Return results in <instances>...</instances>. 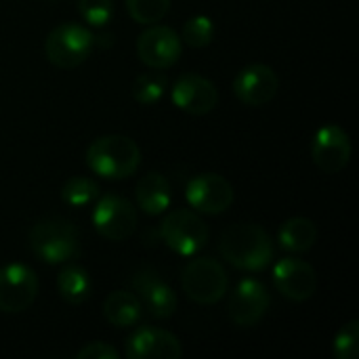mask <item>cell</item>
<instances>
[{
	"label": "cell",
	"instance_id": "6da1fadb",
	"mask_svg": "<svg viewBox=\"0 0 359 359\" xmlns=\"http://www.w3.org/2000/svg\"><path fill=\"white\" fill-rule=\"evenodd\" d=\"M219 250L229 265L244 271H263L271 265L276 248L271 236L255 223H236L221 236Z\"/></svg>",
	"mask_w": 359,
	"mask_h": 359
},
{
	"label": "cell",
	"instance_id": "7a4b0ae2",
	"mask_svg": "<svg viewBox=\"0 0 359 359\" xmlns=\"http://www.w3.org/2000/svg\"><path fill=\"white\" fill-rule=\"evenodd\" d=\"M86 164L95 175L103 179H128L137 172L141 164V149L130 137L105 135L88 145Z\"/></svg>",
	"mask_w": 359,
	"mask_h": 359
},
{
	"label": "cell",
	"instance_id": "3957f363",
	"mask_svg": "<svg viewBox=\"0 0 359 359\" xmlns=\"http://www.w3.org/2000/svg\"><path fill=\"white\" fill-rule=\"evenodd\" d=\"M29 248L48 265L67 263L80 255V233L63 217H44L29 231Z\"/></svg>",
	"mask_w": 359,
	"mask_h": 359
},
{
	"label": "cell",
	"instance_id": "277c9868",
	"mask_svg": "<svg viewBox=\"0 0 359 359\" xmlns=\"http://www.w3.org/2000/svg\"><path fill=\"white\" fill-rule=\"evenodd\" d=\"M95 34L80 23H61L44 40L46 59L59 69H74L90 57Z\"/></svg>",
	"mask_w": 359,
	"mask_h": 359
},
{
	"label": "cell",
	"instance_id": "5b68a950",
	"mask_svg": "<svg viewBox=\"0 0 359 359\" xmlns=\"http://www.w3.org/2000/svg\"><path fill=\"white\" fill-rule=\"evenodd\" d=\"M181 284L189 301L198 305H215L225 297L229 278L219 261L200 257L187 263V267L183 269Z\"/></svg>",
	"mask_w": 359,
	"mask_h": 359
},
{
	"label": "cell",
	"instance_id": "8992f818",
	"mask_svg": "<svg viewBox=\"0 0 359 359\" xmlns=\"http://www.w3.org/2000/svg\"><path fill=\"white\" fill-rule=\"evenodd\" d=\"M160 238L172 252L194 257L208 242V225L194 210H172L160 225Z\"/></svg>",
	"mask_w": 359,
	"mask_h": 359
},
{
	"label": "cell",
	"instance_id": "52a82bcc",
	"mask_svg": "<svg viewBox=\"0 0 359 359\" xmlns=\"http://www.w3.org/2000/svg\"><path fill=\"white\" fill-rule=\"evenodd\" d=\"M97 233L109 242H122L137 229V208L122 196H103L93 210Z\"/></svg>",
	"mask_w": 359,
	"mask_h": 359
},
{
	"label": "cell",
	"instance_id": "ba28073f",
	"mask_svg": "<svg viewBox=\"0 0 359 359\" xmlns=\"http://www.w3.org/2000/svg\"><path fill=\"white\" fill-rule=\"evenodd\" d=\"M38 297V276L21 263H11L0 269V311L21 313L32 307Z\"/></svg>",
	"mask_w": 359,
	"mask_h": 359
},
{
	"label": "cell",
	"instance_id": "9c48e42d",
	"mask_svg": "<svg viewBox=\"0 0 359 359\" xmlns=\"http://www.w3.org/2000/svg\"><path fill=\"white\" fill-rule=\"evenodd\" d=\"M181 53H183V40L168 25L151 23L137 38V55L147 67L154 69L172 67L179 61Z\"/></svg>",
	"mask_w": 359,
	"mask_h": 359
},
{
	"label": "cell",
	"instance_id": "30bf717a",
	"mask_svg": "<svg viewBox=\"0 0 359 359\" xmlns=\"http://www.w3.org/2000/svg\"><path fill=\"white\" fill-rule=\"evenodd\" d=\"M185 198L191 208L204 215H221L231 208L236 194L225 177L217 172H200L187 183Z\"/></svg>",
	"mask_w": 359,
	"mask_h": 359
},
{
	"label": "cell",
	"instance_id": "8fae6325",
	"mask_svg": "<svg viewBox=\"0 0 359 359\" xmlns=\"http://www.w3.org/2000/svg\"><path fill=\"white\" fill-rule=\"evenodd\" d=\"M271 307V294L259 280H242L229 297V320L240 328H250L263 320Z\"/></svg>",
	"mask_w": 359,
	"mask_h": 359
},
{
	"label": "cell",
	"instance_id": "7c38bea8",
	"mask_svg": "<svg viewBox=\"0 0 359 359\" xmlns=\"http://www.w3.org/2000/svg\"><path fill=\"white\" fill-rule=\"evenodd\" d=\"M130 286L135 290V297L143 305V311H147L149 316H154L158 320H168V318L175 316V311H177V294L158 276V271H154L149 267L139 269L133 276Z\"/></svg>",
	"mask_w": 359,
	"mask_h": 359
},
{
	"label": "cell",
	"instance_id": "4fadbf2b",
	"mask_svg": "<svg viewBox=\"0 0 359 359\" xmlns=\"http://www.w3.org/2000/svg\"><path fill=\"white\" fill-rule=\"evenodd\" d=\"M273 284L278 292L294 303L309 301L316 294L318 288V276L313 265H309L303 259L288 257L280 259L273 267Z\"/></svg>",
	"mask_w": 359,
	"mask_h": 359
},
{
	"label": "cell",
	"instance_id": "5bb4252c",
	"mask_svg": "<svg viewBox=\"0 0 359 359\" xmlns=\"http://www.w3.org/2000/svg\"><path fill=\"white\" fill-rule=\"evenodd\" d=\"M278 74L265 63H252L240 69L233 80V95L248 107H263L278 95Z\"/></svg>",
	"mask_w": 359,
	"mask_h": 359
},
{
	"label": "cell",
	"instance_id": "9a60e30c",
	"mask_svg": "<svg viewBox=\"0 0 359 359\" xmlns=\"http://www.w3.org/2000/svg\"><path fill=\"white\" fill-rule=\"evenodd\" d=\"M311 158L324 172H341L351 160V139L339 124H324L311 143Z\"/></svg>",
	"mask_w": 359,
	"mask_h": 359
},
{
	"label": "cell",
	"instance_id": "2e32d148",
	"mask_svg": "<svg viewBox=\"0 0 359 359\" xmlns=\"http://www.w3.org/2000/svg\"><path fill=\"white\" fill-rule=\"evenodd\" d=\"M172 103L191 116H204L212 111L219 103L217 86L200 74H183L175 80L170 90Z\"/></svg>",
	"mask_w": 359,
	"mask_h": 359
},
{
	"label": "cell",
	"instance_id": "e0dca14e",
	"mask_svg": "<svg viewBox=\"0 0 359 359\" xmlns=\"http://www.w3.org/2000/svg\"><path fill=\"white\" fill-rule=\"evenodd\" d=\"M124 353L128 359H179L183 347L168 330L143 326L128 337Z\"/></svg>",
	"mask_w": 359,
	"mask_h": 359
},
{
	"label": "cell",
	"instance_id": "ac0fdd59",
	"mask_svg": "<svg viewBox=\"0 0 359 359\" xmlns=\"http://www.w3.org/2000/svg\"><path fill=\"white\" fill-rule=\"evenodd\" d=\"M137 204L139 208L149 215V217H158L162 212H166L172 204V191H170V183L164 175L160 172H149L145 175L139 183H137Z\"/></svg>",
	"mask_w": 359,
	"mask_h": 359
},
{
	"label": "cell",
	"instance_id": "d6986e66",
	"mask_svg": "<svg viewBox=\"0 0 359 359\" xmlns=\"http://www.w3.org/2000/svg\"><path fill=\"white\" fill-rule=\"evenodd\" d=\"M105 320L116 328H133L143 320V305L135 297V292L114 290L103 305Z\"/></svg>",
	"mask_w": 359,
	"mask_h": 359
},
{
	"label": "cell",
	"instance_id": "ffe728a7",
	"mask_svg": "<svg viewBox=\"0 0 359 359\" xmlns=\"http://www.w3.org/2000/svg\"><path fill=\"white\" fill-rule=\"evenodd\" d=\"M278 242L288 252H294V255L307 252L318 242V227L311 219H305V217L288 219L282 223L278 231Z\"/></svg>",
	"mask_w": 359,
	"mask_h": 359
},
{
	"label": "cell",
	"instance_id": "44dd1931",
	"mask_svg": "<svg viewBox=\"0 0 359 359\" xmlns=\"http://www.w3.org/2000/svg\"><path fill=\"white\" fill-rule=\"evenodd\" d=\"M57 290L59 297L69 305H82L93 290V282L86 269L78 265H67L57 276Z\"/></svg>",
	"mask_w": 359,
	"mask_h": 359
},
{
	"label": "cell",
	"instance_id": "7402d4cb",
	"mask_svg": "<svg viewBox=\"0 0 359 359\" xmlns=\"http://www.w3.org/2000/svg\"><path fill=\"white\" fill-rule=\"evenodd\" d=\"M168 88V78L160 72H145L133 80V97L137 103L154 105L164 97Z\"/></svg>",
	"mask_w": 359,
	"mask_h": 359
},
{
	"label": "cell",
	"instance_id": "603a6c76",
	"mask_svg": "<svg viewBox=\"0 0 359 359\" xmlns=\"http://www.w3.org/2000/svg\"><path fill=\"white\" fill-rule=\"evenodd\" d=\"M99 185L90 179V177H72L63 183L61 187V198L65 204L74 206V208H82L88 206L90 202H95L99 198Z\"/></svg>",
	"mask_w": 359,
	"mask_h": 359
},
{
	"label": "cell",
	"instance_id": "cb8c5ba5",
	"mask_svg": "<svg viewBox=\"0 0 359 359\" xmlns=\"http://www.w3.org/2000/svg\"><path fill=\"white\" fill-rule=\"evenodd\" d=\"M183 40L191 48H204L215 40V23L206 15H196L183 25Z\"/></svg>",
	"mask_w": 359,
	"mask_h": 359
},
{
	"label": "cell",
	"instance_id": "d4e9b609",
	"mask_svg": "<svg viewBox=\"0 0 359 359\" xmlns=\"http://www.w3.org/2000/svg\"><path fill=\"white\" fill-rule=\"evenodd\" d=\"M172 0H126L128 15L143 25L158 23L170 8Z\"/></svg>",
	"mask_w": 359,
	"mask_h": 359
},
{
	"label": "cell",
	"instance_id": "484cf974",
	"mask_svg": "<svg viewBox=\"0 0 359 359\" xmlns=\"http://www.w3.org/2000/svg\"><path fill=\"white\" fill-rule=\"evenodd\" d=\"M78 11L93 27H105L114 15V0H78Z\"/></svg>",
	"mask_w": 359,
	"mask_h": 359
},
{
	"label": "cell",
	"instance_id": "4316f807",
	"mask_svg": "<svg viewBox=\"0 0 359 359\" xmlns=\"http://www.w3.org/2000/svg\"><path fill=\"white\" fill-rule=\"evenodd\" d=\"M334 355L339 359H358L359 355V322L345 324L334 339Z\"/></svg>",
	"mask_w": 359,
	"mask_h": 359
},
{
	"label": "cell",
	"instance_id": "83f0119b",
	"mask_svg": "<svg viewBox=\"0 0 359 359\" xmlns=\"http://www.w3.org/2000/svg\"><path fill=\"white\" fill-rule=\"evenodd\" d=\"M78 359H118L120 353L107 345V343H101V341H95V343H88L86 347H82L78 353H76Z\"/></svg>",
	"mask_w": 359,
	"mask_h": 359
}]
</instances>
